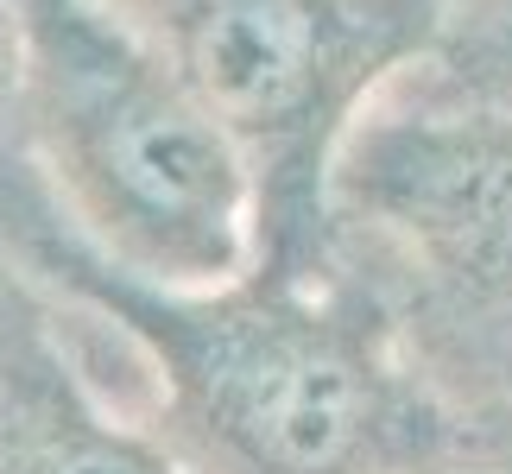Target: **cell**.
I'll return each mask as SVG.
<instances>
[{"label":"cell","instance_id":"obj_1","mask_svg":"<svg viewBox=\"0 0 512 474\" xmlns=\"http://www.w3.org/2000/svg\"><path fill=\"white\" fill-rule=\"evenodd\" d=\"M32 260L146 354L159 437L196 474L443 468V411L361 291L272 266L171 291L102 260L76 228H38Z\"/></svg>","mask_w":512,"mask_h":474},{"label":"cell","instance_id":"obj_2","mask_svg":"<svg viewBox=\"0 0 512 474\" xmlns=\"http://www.w3.org/2000/svg\"><path fill=\"white\" fill-rule=\"evenodd\" d=\"M19 121L70 228L171 291L260 266V190L241 146L121 0H19Z\"/></svg>","mask_w":512,"mask_h":474},{"label":"cell","instance_id":"obj_3","mask_svg":"<svg viewBox=\"0 0 512 474\" xmlns=\"http://www.w3.org/2000/svg\"><path fill=\"white\" fill-rule=\"evenodd\" d=\"M152 32L247 158L260 266L323 272L342 152L373 95L443 51L449 0H159Z\"/></svg>","mask_w":512,"mask_h":474},{"label":"cell","instance_id":"obj_4","mask_svg":"<svg viewBox=\"0 0 512 474\" xmlns=\"http://www.w3.org/2000/svg\"><path fill=\"white\" fill-rule=\"evenodd\" d=\"M336 209L399 241L456 304L512 316V102L367 121L342 152Z\"/></svg>","mask_w":512,"mask_h":474},{"label":"cell","instance_id":"obj_5","mask_svg":"<svg viewBox=\"0 0 512 474\" xmlns=\"http://www.w3.org/2000/svg\"><path fill=\"white\" fill-rule=\"evenodd\" d=\"M0 474H196L165 437L108 418L38 342L0 367Z\"/></svg>","mask_w":512,"mask_h":474},{"label":"cell","instance_id":"obj_6","mask_svg":"<svg viewBox=\"0 0 512 474\" xmlns=\"http://www.w3.org/2000/svg\"><path fill=\"white\" fill-rule=\"evenodd\" d=\"M437 64L462 102H512V0H449Z\"/></svg>","mask_w":512,"mask_h":474},{"label":"cell","instance_id":"obj_7","mask_svg":"<svg viewBox=\"0 0 512 474\" xmlns=\"http://www.w3.org/2000/svg\"><path fill=\"white\" fill-rule=\"evenodd\" d=\"M19 64H26V38H19V0H0V121L19 114Z\"/></svg>","mask_w":512,"mask_h":474},{"label":"cell","instance_id":"obj_8","mask_svg":"<svg viewBox=\"0 0 512 474\" xmlns=\"http://www.w3.org/2000/svg\"><path fill=\"white\" fill-rule=\"evenodd\" d=\"M500 474H512V449H506V468H500Z\"/></svg>","mask_w":512,"mask_h":474},{"label":"cell","instance_id":"obj_9","mask_svg":"<svg viewBox=\"0 0 512 474\" xmlns=\"http://www.w3.org/2000/svg\"><path fill=\"white\" fill-rule=\"evenodd\" d=\"M437 474H456V468H437Z\"/></svg>","mask_w":512,"mask_h":474}]
</instances>
